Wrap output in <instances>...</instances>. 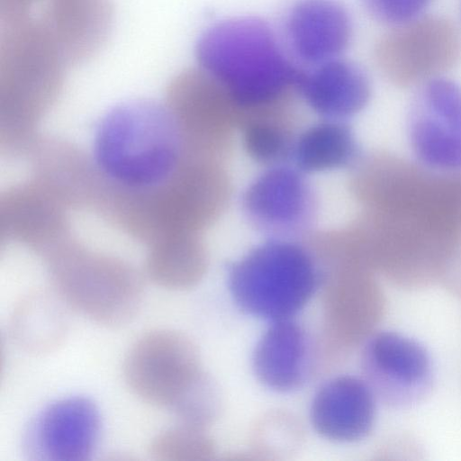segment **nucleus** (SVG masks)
<instances>
[{
    "instance_id": "f257e3e1",
    "label": "nucleus",
    "mask_w": 461,
    "mask_h": 461,
    "mask_svg": "<svg viewBox=\"0 0 461 461\" xmlns=\"http://www.w3.org/2000/svg\"><path fill=\"white\" fill-rule=\"evenodd\" d=\"M201 69L232 97L241 115L294 104L300 69L263 21L236 18L207 29L196 44ZM241 119V118H240Z\"/></svg>"
},
{
    "instance_id": "f03ea898",
    "label": "nucleus",
    "mask_w": 461,
    "mask_h": 461,
    "mask_svg": "<svg viewBox=\"0 0 461 461\" xmlns=\"http://www.w3.org/2000/svg\"><path fill=\"white\" fill-rule=\"evenodd\" d=\"M185 146L176 114L160 102L139 98L116 104L102 115L94 131L92 155L110 181L142 191L175 175Z\"/></svg>"
},
{
    "instance_id": "7ed1b4c3",
    "label": "nucleus",
    "mask_w": 461,
    "mask_h": 461,
    "mask_svg": "<svg viewBox=\"0 0 461 461\" xmlns=\"http://www.w3.org/2000/svg\"><path fill=\"white\" fill-rule=\"evenodd\" d=\"M352 167L349 190L361 212L461 237V170H434L383 151L359 158Z\"/></svg>"
},
{
    "instance_id": "20e7f679",
    "label": "nucleus",
    "mask_w": 461,
    "mask_h": 461,
    "mask_svg": "<svg viewBox=\"0 0 461 461\" xmlns=\"http://www.w3.org/2000/svg\"><path fill=\"white\" fill-rule=\"evenodd\" d=\"M227 281L242 312L275 322L292 320L305 307L323 272L308 243L271 238L231 263Z\"/></svg>"
},
{
    "instance_id": "39448f33",
    "label": "nucleus",
    "mask_w": 461,
    "mask_h": 461,
    "mask_svg": "<svg viewBox=\"0 0 461 461\" xmlns=\"http://www.w3.org/2000/svg\"><path fill=\"white\" fill-rule=\"evenodd\" d=\"M375 62L382 76L402 87L419 86L444 75L461 59V32L449 19L423 14L391 27L377 41Z\"/></svg>"
},
{
    "instance_id": "423d86ee",
    "label": "nucleus",
    "mask_w": 461,
    "mask_h": 461,
    "mask_svg": "<svg viewBox=\"0 0 461 461\" xmlns=\"http://www.w3.org/2000/svg\"><path fill=\"white\" fill-rule=\"evenodd\" d=\"M123 374L134 394L171 410L208 379L195 345L171 330H152L136 340L125 357Z\"/></svg>"
},
{
    "instance_id": "0eeeda50",
    "label": "nucleus",
    "mask_w": 461,
    "mask_h": 461,
    "mask_svg": "<svg viewBox=\"0 0 461 461\" xmlns=\"http://www.w3.org/2000/svg\"><path fill=\"white\" fill-rule=\"evenodd\" d=\"M58 294L68 306L102 325L128 322L139 310L143 292L139 276L109 260L68 257L55 261Z\"/></svg>"
},
{
    "instance_id": "6e6552de",
    "label": "nucleus",
    "mask_w": 461,
    "mask_h": 461,
    "mask_svg": "<svg viewBox=\"0 0 461 461\" xmlns=\"http://www.w3.org/2000/svg\"><path fill=\"white\" fill-rule=\"evenodd\" d=\"M407 132L417 162L438 171L461 170V86L441 77L416 87Z\"/></svg>"
},
{
    "instance_id": "1a4fd4ad",
    "label": "nucleus",
    "mask_w": 461,
    "mask_h": 461,
    "mask_svg": "<svg viewBox=\"0 0 461 461\" xmlns=\"http://www.w3.org/2000/svg\"><path fill=\"white\" fill-rule=\"evenodd\" d=\"M361 368L376 398L393 407L418 403L432 386L429 351L420 341L396 331L383 330L367 339Z\"/></svg>"
},
{
    "instance_id": "9d476101",
    "label": "nucleus",
    "mask_w": 461,
    "mask_h": 461,
    "mask_svg": "<svg viewBox=\"0 0 461 461\" xmlns=\"http://www.w3.org/2000/svg\"><path fill=\"white\" fill-rule=\"evenodd\" d=\"M296 167L270 166L246 188L242 210L250 224L273 239L305 235L316 217L317 201Z\"/></svg>"
},
{
    "instance_id": "9b49d317",
    "label": "nucleus",
    "mask_w": 461,
    "mask_h": 461,
    "mask_svg": "<svg viewBox=\"0 0 461 461\" xmlns=\"http://www.w3.org/2000/svg\"><path fill=\"white\" fill-rule=\"evenodd\" d=\"M178 92L187 115L183 131L203 160L221 162L230 154L241 113L230 95L202 69L183 74Z\"/></svg>"
},
{
    "instance_id": "f8f14e48",
    "label": "nucleus",
    "mask_w": 461,
    "mask_h": 461,
    "mask_svg": "<svg viewBox=\"0 0 461 461\" xmlns=\"http://www.w3.org/2000/svg\"><path fill=\"white\" fill-rule=\"evenodd\" d=\"M100 429V414L92 401L78 396L63 399L32 420L26 447L39 460L85 461L97 446Z\"/></svg>"
},
{
    "instance_id": "ddd939ff",
    "label": "nucleus",
    "mask_w": 461,
    "mask_h": 461,
    "mask_svg": "<svg viewBox=\"0 0 461 461\" xmlns=\"http://www.w3.org/2000/svg\"><path fill=\"white\" fill-rule=\"evenodd\" d=\"M376 399L364 378L334 377L314 394L310 408L312 425L327 439L346 443L359 441L372 430Z\"/></svg>"
},
{
    "instance_id": "4468645a",
    "label": "nucleus",
    "mask_w": 461,
    "mask_h": 461,
    "mask_svg": "<svg viewBox=\"0 0 461 461\" xmlns=\"http://www.w3.org/2000/svg\"><path fill=\"white\" fill-rule=\"evenodd\" d=\"M285 29L294 54L311 66L339 59L352 31L347 11L334 0H298Z\"/></svg>"
},
{
    "instance_id": "2eb2a0df",
    "label": "nucleus",
    "mask_w": 461,
    "mask_h": 461,
    "mask_svg": "<svg viewBox=\"0 0 461 461\" xmlns=\"http://www.w3.org/2000/svg\"><path fill=\"white\" fill-rule=\"evenodd\" d=\"M296 91L309 108L323 119L344 121L367 104L371 86L359 67L335 59L300 69Z\"/></svg>"
},
{
    "instance_id": "dca6fc26",
    "label": "nucleus",
    "mask_w": 461,
    "mask_h": 461,
    "mask_svg": "<svg viewBox=\"0 0 461 461\" xmlns=\"http://www.w3.org/2000/svg\"><path fill=\"white\" fill-rule=\"evenodd\" d=\"M252 366L258 380L278 393H291L306 382L311 368V345L294 321L271 322L257 343Z\"/></svg>"
},
{
    "instance_id": "f3484780",
    "label": "nucleus",
    "mask_w": 461,
    "mask_h": 461,
    "mask_svg": "<svg viewBox=\"0 0 461 461\" xmlns=\"http://www.w3.org/2000/svg\"><path fill=\"white\" fill-rule=\"evenodd\" d=\"M294 167L316 173L353 166L358 148L350 128L343 121L323 119L297 135L292 155Z\"/></svg>"
},
{
    "instance_id": "a211bd4d",
    "label": "nucleus",
    "mask_w": 461,
    "mask_h": 461,
    "mask_svg": "<svg viewBox=\"0 0 461 461\" xmlns=\"http://www.w3.org/2000/svg\"><path fill=\"white\" fill-rule=\"evenodd\" d=\"M34 292L21 299L12 317V333L25 350L42 354L56 348L66 337L68 316L58 294ZM67 304V303H66Z\"/></svg>"
},
{
    "instance_id": "6ab92c4d",
    "label": "nucleus",
    "mask_w": 461,
    "mask_h": 461,
    "mask_svg": "<svg viewBox=\"0 0 461 461\" xmlns=\"http://www.w3.org/2000/svg\"><path fill=\"white\" fill-rule=\"evenodd\" d=\"M296 122L294 104L243 114L240 130L246 153L267 167L283 164L292 155Z\"/></svg>"
},
{
    "instance_id": "aec40b11",
    "label": "nucleus",
    "mask_w": 461,
    "mask_h": 461,
    "mask_svg": "<svg viewBox=\"0 0 461 461\" xmlns=\"http://www.w3.org/2000/svg\"><path fill=\"white\" fill-rule=\"evenodd\" d=\"M206 262L203 247L192 239L174 249L156 255L149 270L157 284L171 289H184L202 278Z\"/></svg>"
},
{
    "instance_id": "412c9836",
    "label": "nucleus",
    "mask_w": 461,
    "mask_h": 461,
    "mask_svg": "<svg viewBox=\"0 0 461 461\" xmlns=\"http://www.w3.org/2000/svg\"><path fill=\"white\" fill-rule=\"evenodd\" d=\"M149 452L158 461L203 460L212 455V445L203 428L182 423L158 434Z\"/></svg>"
},
{
    "instance_id": "4be33fe9",
    "label": "nucleus",
    "mask_w": 461,
    "mask_h": 461,
    "mask_svg": "<svg viewBox=\"0 0 461 461\" xmlns=\"http://www.w3.org/2000/svg\"><path fill=\"white\" fill-rule=\"evenodd\" d=\"M368 13L390 27L412 21L423 14L431 0H363Z\"/></svg>"
}]
</instances>
